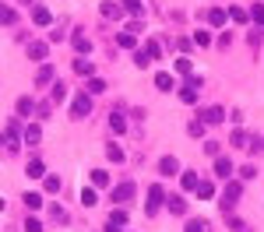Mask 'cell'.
<instances>
[{
	"label": "cell",
	"instance_id": "1",
	"mask_svg": "<svg viewBox=\"0 0 264 232\" xmlns=\"http://www.w3.org/2000/svg\"><path fill=\"white\" fill-rule=\"evenodd\" d=\"M88 113H92V95L81 92V95L70 99V116H74V120H81V116H88Z\"/></svg>",
	"mask_w": 264,
	"mask_h": 232
},
{
	"label": "cell",
	"instance_id": "2",
	"mask_svg": "<svg viewBox=\"0 0 264 232\" xmlns=\"http://www.w3.org/2000/svg\"><path fill=\"white\" fill-rule=\"evenodd\" d=\"M162 201H169V197L162 193L159 183H152V190H148V208H144V211H148V215H159V204H162Z\"/></svg>",
	"mask_w": 264,
	"mask_h": 232
},
{
	"label": "cell",
	"instance_id": "3",
	"mask_svg": "<svg viewBox=\"0 0 264 232\" xmlns=\"http://www.w3.org/2000/svg\"><path fill=\"white\" fill-rule=\"evenodd\" d=\"M134 193H137V186H134V183H120L117 190H113V201H120V204H127V201L134 197Z\"/></svg>",
	"mask_w": 264,
	"mask_h": 232
},
{
	"label": "cell",
	"instance_id": "4",
	"mask_svg": "<svg viewBox=\"0 0 264 232\" xmlns=\"http://www.w3.org/2000/svg\"><path fill=\"white\" fill-rule=\"evenodd\" d=\"M198 88H201V81H198V77H191V81L180 88V99H183V102H198Z\"/></svg>",
	"mask_w": 264,
	"mask_h": 232
},
{
	"label": "cell",
	"instance_id": "5",
	"mask_svg": "<svg viewBox=\"0 0 264 232\" xmlns=\"http://www.w3.org/2000/svg\"><path fill=\"white\" fill-rule=\"evenodd\" d=\"M201 120H204L208 127H211V123H222V120H225V109H222V106H208V109L201 113Z\"/></svg>",
	"mask_w": 264,
	"mask_h": 232
},
{
	"label": "cell",
	"instance_id": "6",
	"mask_svg": "<svg viewBox=\"0 0 264 232\" xmlns=\"http://www.w3.org/2000/svg\"><path fill=\"white\" fill-rule=\"evenodd\" d=\"M240 193H243V186H240V183H229V186H225V201H222V208L229 211V208L240 201Z\"/></svg>",
	"mask_w": 264,
	"mask_h": 232
},
{
	"label": "cell",
	"instance_id": "7",
	"mask_svg": "<svg viewBox=\"0 0 264 232\" xmlns=\"http://www.w3.org/2000/svg\"><path fill=\"white\" fill-rule=\"evenodd\" d=\"M215 176H218V179H229V176H233V162L218 155V159H215Z\"/></svg>",
	"mask_w": 264,
	"mask_h": 232
},
{
	"label": "cell",
	"instance_id": "8",
	"mask_svg": "<svg viewBox=\"0 0 264 232\" xmlns=\"http://www.w3.org/2000/svg\"><path fill=\"white\" fill-rule=\"evenodd\" d=\"M74 74H81V77H95V63L92 60H74Z\"/></svg>",
	"mask_w": 264,
	"mask_h": 232
},
{
	"label": "cell",
	"instance_id": "9",
	"mask_svg": "<svg viewBox=\"0 0 264 232\" xmlns=\"http://www.w3.org/2000/svg\"><path fill=\"white\" fill-rule=\"evenodd\" d=\"M159 173H162V176H176V173H180V162L173 159V155H166V159L159 162Z\"/></svg>",
	"mask_w": 264,
	"mask_h": 232
},
{
	"label": "cell",
	"instance_id": "10",
	"mask_svg": "<svg viewBox=\"0 0 264 232\" xmlns=\"http://www.w3.org/2000/svg\"><path fill=\"white\" fill-rule=\"evenodd\" d=\"M208 21H211L215 28H222L225 21H229V11H222V7H211V11H208Z\"/></svg>",
	"mask_w": 264,
	"mask_h": 232
},
{
	"label": "cell",
	"instance_id": "11",
	"mask_svg": "<svg viewBox=\"0 0 264 232\" xmlns=\"http://www.w3.org/2000/svg\"><path fill=\"white\" fill-rule=\"evenodd\" d=\"M117 46L134 50V46H137V32H120V35H117Z\"/></svg>",
	"mask_w": 264,
	"mask_h": 232
},
{
	"label": "cell",
	"instance_id": "12",
	"mask_svg": "<svg viewBox=\"0 0 264 232\" xmlns=\"http://www.w3.org/2000/svg\"><path fill=\"white\" fill-rule=\"evenodd\" d=\"M99 14H102L106 21H117V18L124 14V7H117V4H102V7H99Z\"/></svg>",
	"mask_w": 264,
	"mask_h": 232
},
{
	"label": "cell",
	"instance_id": "13",
	"mask_svg": "<svg viewBox=\"0 0 264 232\" xmlns=\"http://www.w3.org/2000/svg\"><path fill=\"white\" fill-rule=\"evenodd\" d=\"M32 21H35V25H39V28H46V25L53 21V14H50L46 7H35V11H32Z\"/></svg>",
	"mask_w": 264,
	"mask_h": 232
},
{
	"label": "cell",
	"instance_id": "14",
	"mask_svg": "<svg viewBox=\"0 0 264 232\" xmlns=\"http://www.w3.org/2000/svg\"><path fill=\"white\" fill-rule=\"evenodd\" d=\"M25 141H28V144H39V141H43V127H39V123L25 127Z\"/></svg>",
	"mask_w": 264,
	"mask_h": 232
},
{
	"label": "cell",
	"instance_id": "15",
	"mask_svg": "<svg viewBox=\"0 0 264 232\" xmlns=\"http://www.w3.org/2000/svg\"><path fill=\"white\" fill-rule=\"evenodd\" d=\"M43 173H46V166H43V162H39V159H32V162H28V166H25V176H32V179H39V176H43Z\"/></svg>",
	"mask_w": 264,
	"mask_h": 232
},
{
	"label": "cell",
	"instance_id": "16",
	"mask_svg": "<svg viewBox=\"0 0 264 232\" xmlns=\"http://www.w3.org/2000/svg\"><path fill=\"white\" fill-rule=\"evenodd\" d=\"M155 88H159V92H169V88H173V74L159 70V74H155Z\"/></svg>",
	"mask_w": 264,
	"mask_h": 232
},
{
	"label": "cell",
	"instance_id": "17",
	"mask_svg": "<svg viewBox=\"0 0 264 232\" xmlns=\"http://www.w3.org/2000/svg\"><path fill=\"white\" fill-rule=\"evenodd\" d=\"M109 127H113V134H124V130H127L124 113H113V116H109Z\"/></svg>",
	"mask_w": 264,
	"mask_h": 232
},
{
	"label": "cell",
	"instance_id": "18",
	"mask_svg": "<svg viewBox=\"0 0 264 232\" xmlns=\"http://www.w3.org/2000/svg\"><path fill=\"white\" fill-rule=\"evenodd\" d=\"M4 144H7V151L18 148V123H7V137H4Z\"/></svg>",
	"mask_w": 264,
	"mask_h": 232
},
{
	"label": "cell",
	"instance_id": "19",
	"mask_svg": "<svg viewBox=\"0 0 264 232\" xmlns=\"http://www.w3.org/2000/svg\"><path fill=\"white\" fill-rule=\"evenodd\" d=\"M46 53H50V46H46V43H32V46H28V57H32V60H43Z\"/></svg>",
	"mask_w": 264,
	"mask_h": 232
},
{
	"label": "cell",
	"instance_id": "20",
	"mask_svg": "<svg viewBox=\"0 0 264 232\" xmlns=\"http://www.w3.org/2000/svg\"><path fill=\"white\" fill-rule=\"evenodd\" d=\"M198 183H201V179L194 176V169H191V173H183V176H180V186H183V190H198Z\"/></svg>",
	"mask_w": 264,
	"mask_h": 232
},
{
	"label": "cell",
	"instance_id": "21",
	"mask_svg": "<svg viewBox=\"0 0 264 232\" xmlns=\"http://www.w3.org/2000/svg\"><path fill=\"white\" fill-rule=\"evenodd\" d=\"M106 159L109 162H124V148L120 144H106Z\"/></svg>",
	"mask_w": 264,
	"mask_h": 232
},
{
	"label": "cell",
	"instance_id": "22",
	"mask_svg": "<svg viewBox=\"0 0 264 232\" xmlns=\"http://www.w3.org/2000/svg\"><path fill=\"white\" fill-rule=\"evenodd\" d=\"M21 201H25V208H28V211H39V208H43V197H39V193H25Z\"/></svg>",
	"mask_w": 264,
	"mask_h": 232
},
{
	"label": "cell",
	"instance_id": "23",
	"mask_svg": "<svg viewBox=\"0 0 264 232\" xmlns=\"http://www.w3.org/2000/svg\"><path fill=\"white\" fill-rule=\"evenodd\" d=\"M229 144H233V148H247V144H250V137L236 127V130H233V137H229Z\"/></svg>",
	"mask_w": 264,
	"mask_h": 232
},
{
	"label": "cell",
	"instance_id": "24",
	"mask_svg": "<svg viewBox=\"0 0 264 232\" xmlns=\"http://www.w3.org/2000/svg\"><path fill=\"white\" fill-rule=\"evenodd\" d=\"M194 193H198L201 201H211V197H215V186H211V183H198V190H194Z\"/></svg>",
	"mask_w": 264,
	"mask_h": 232
},
{
	"label": "cell",
	"instance_id": "25",
	"mask_svg": "<svg viewBox=\"0 0 264 232\" xmlns=\"http://www.w3.org/2000/svg\"><path fill=\"white\" fill-rule=\"evenodd\" d=\"M35 81H39V85H46V81H53V63H50V67L43 63V67H39V74H35Z\"/></svg>",
	"mask_w": 264,
	"mask_h": 232
},
{
	"label": "cell",
	"instance_id": "26",
	"mask_svg": "<svg viewBox=\"0 0 264 232\" xmlns=\"http://www.w3.org/2000/svg\"><path fill=\"white\" fill-rule=\"evenodd\" d=\"M124 11H127V14H134V18H141V11H144V7H141V0H124Z\"/></svg>",
	"mask_w": 264,
	"mask_h": 232
},
{
	"label": "cell",
	"instance_id": "27",
	"mask_svg": "<svg viewBox=\"0 0 264 232\" xmlns=\"http://www.w3.org/2000/svg\"><path fill=\"white\" fill-rule=\"evenodd\" d=\"M99 92H106V81L102 77H88V95H99Z\"/></svg>",
	"mask_w": 264,
	"mask_h": 232
},
{
	"label": "cell",
	"instance_id": "28",
	"mask_svg": "<svg viewBox=\"0 0 264 232\" xmlns=\"http://www.w3.org/2000/svg\"><path fill=\"white\" fill-rule=\"evenodd\" d=\"M70 43H74V50H78V53H88V50H92V43H88L85 35H74Z\"/></svg>",
	"mask_w": 264,
	"mask_h": 232
},
{
	"label": "cell",
	"instance_id": "29",
	"mask_svg": "<svg viewBox=\"0 0 264 232\" xmlns=\"http://www.w3.org/2000/svg\"><path fill=\"white\" fill-rule=\"evenodd\" d=\"M169 211H173V215H183V211H187V201H183V197H169Z\"/></svg>",
	"mask_w": 264,
	"mask_h": 232
},
{
	"label": "cell",
	"instance_id": "30",
	"mask_svg": "<svg viewBox=\"0 0 264 232\" xmlns=\"http://www.w3.org/2000/svg\"><path fill=\"white\" fill-rule=\"evenodd\" d=\"M81 204H85V208H95V186L81 190Z\"/></svg>",
	"mask_w": 264,
	"mask_h": 232
},
{
	"label": "cell",
	"instance_id": "31",
	"mask_svg": "<svg viewBox=\"0 0 264 232\" xmlns=\"http://www.w3.org/2000/svg\"><path fill=\"white\" fill-rule=\"evenodd\" d=\"M92 186H109V176H106L102 169H95V173H92Z\"/></svg>",
	"mask_w": 264,
	"mask_h": 232
},
{
	"label": "cell",
	"instance_id": "32",
	"mask_svg": "<svg viewBox=\"0 0 264 232\" xmlns=\"http://www.w3.org/2000/svg\"><path fill=\"white\" fill-rule=\"evenodd\" d=\"M134 63H137V67H148V63H152V57H148V50H141V53L134 50Z\"/></svg>",
	"mask_w": 264,
	"mask_h": 232
},
{
	"label": "cell",
	"instance_id": "33",
	"mask_svg": "<svg viewBox=\"0 0 264 232\" xmlns=\"http://www.w3.org/2000/svg\"><path fill=\"white\" fill-rule=\"evenodd\" d=\"M204 127H208L204 120H191V127H187V130H191L194 137H201V134H204Z\"/></svg>",
	"mask_w": 264,
	"mask_h": 232
},
{
	"label": "cell",
	"instance_id": "34",
	"mask_svg": "<svg viewBox=\"0 0 264 232\" xmlns=\"http://www.w3.org/2000/svg\"><path fill=\"white\" fill-rule=\"evenodd\" d=\"M43 186H46V193H57V190H60V179H57V176H46Z\"/></svg>",
	"mask_w": 264,
	"mask_h": 232
},
{
	"label": "cell",
	"instance_id": "35",
	"mask_svg": "<svg viewBox=\"0 0 264 232\" xmlns=\"http://www.w3.org/2000/svg\"><path fill=\"white\" fill-rule=\"evenodd\" d=\"M250 18H254L257 25H264V4H254V7H250Z\"/></svg>",
	"mask_w": 264,
	"mask_h": 232
},
{
	"label": "cell",
	"instance_id": "36",
	"mask_svg": "<svg viewBox=\"0 0 264 232\" xmlns=\"http://www.w3.org/2000/svg\"><path fill=\"white\" fill-rule=\"evenodd\" d=\"M194 43L198 46H211V32H194Z\"/></svg>",
	"mask_w": 264,
	"mask_h": 232
},
{
	"label": "cell",
	"instance_id": "37",
	"mask_svg": "<svg viewBox=\"0 0 264 232\" xmlns=\"http://www.w3.org/2000/svg\"><path fill=\"white\" fill-rule=\"evenodd\" d=\"M144 50H148V57H152V60H155V57H162V43H155V39H152V43H148Z\"/></svg>",
	"mask_w": 264,
	"mask_h": 232
},
{
	"label": "cell",
	"instance_id": "38",
	"mask_svg": "<svg viewBox=\"0 0 264 232\" xmlns=\"http://www.w3.org/2000/svg\"><path fill=\"white\" fill-rule=\"evenodd\" d=\"M204 229H208V225H204L201 218H194V222H187V229H183V232H204Z\"/></svg>",
	"mask_w": 264,
	"mask_h": 232
},
{
	"label": "cell",
	"instance_id": "39",
	"mask_svg": "<svg viewBox=\"0 0 264 232\" xmlns=\"http://www.w3.org/2000/svg\"><path fill=\"white\" fill-rule=\"evenodd\" d=\"M0 18H4V25H14V21H18L14 7H4V11H0Z\"/></svg>",
	"mask_w": 264,
	"mask_h": 232
},
{
	"label": "cell",
	"instance_id": "40",
	"mask_svg": "<svg viewBox=\"0 0 264 232\" xmlns=\"http://www.w3.org/2000/svg\"><path fill=\"white\" fill-rule=\"evenodd\" d=\"M229 18H233L236 25H243V21H247V11H243V7H233V11H229Z\"/></svg>",
	"mask_w": 264,
	"mask_h": 232
},
{
	"label": "cell",
	"instance_id": "41",
	"mask_svg": "<svg viewBox=\"0 0 264 232\" xmlns=\"http://www.w3.org/2000/svg\"><path fill=\"white\" fill-rule=\"evenodd\" d=\"M32 109H35V106H32V99H18V113H21V116H28Z\"/></svg>",
	"mask_w": 264,
	"mask_h": 232
},
{
	"label": "cell",
	"instance_id": "42",
	"mask_svg": "<svg viewBox=\"0 0 264 232\" xmlns=\"http://www.w3.org/2000/svg\"><path fill=\"white\" fill-rule=\"evenodd\" d=\"M176 74H191V60H187V57L176 60Z\"/></svg>",
	"mask_w": 264,
	"mask_h": 232
},
{
	"label": "cell",
	"instance_id": "43",
	"mask_svg": "<svg viewBox=\"0 0 264 232\" xmlns=\"http://www.w3.org/2000/svg\"><path fill=\"white\" fill-rule=\"evenodd\" d=\"M25 232H43V222H39V218H28V222H25Z\"/></svg>",
	"mask_w": 264,
	"mask_h": 232
},
{
	"label": "cell",
	"instance_id": "44",
	"mask_svg": "<svg viewBox=\"0 0 264 232\" xmlns=\"http://www.w3.org/2000/svg\"><path fill=\"white\" fill-rule=\"evenodd\" d=\"M109 222H117V225H127V211H113Z\"/></svg>",
	"mask_w": 264,
	"mask_h": 232
},
{
	"label": "cell",
	"instance_id": "45",
	"mask_svg": "<svg viewBox=\"0 0 264 232\" xmlns=\"http://www.w3.org/2000/svg\"><path fill=\"white\" fill-rule=\"evenodd\" d=\"M229 225H233V232H250L247 222H240V218H229Z\"/></svg>",
	"mask_w": 264,
	"mask_h": 232
},
{
	"label": "cell",
	"instance_id": "46",
	"mask_svg": "<svg viewBox=\"0 0 264 232\" xmlns=\"http://www.w3.org/2000/svg\"><path fill=\"white\" fill-rule=\"evenodd\" d=\"M240 176H243V179H254V176H257V169H254V166H243V169H240Z\"/></svg>",
	"mask_w": 264,
	"mask_h": 232
},
{
	"label": "cell",
	"instance_id": "47",
	"mask_svg": "<svg viewBox=\"0 0 264 232\" xmlns=\"http://www.w3.org/2000/svg\"><path fill=\"white\" fill-rule=\"evenodd\" d=\"M204 151L211 155V159H218V144H215V141H208V144H204Z\"/></svg>",
	"mask_w": 264,
	"mask_h": 232
},
{
	"label": "cell",
	"instance_id": "48",
	"mask_svg": "<svg viewBox=\"0 0 264 232\" xmlns=\"http://www.w3.org/2000/svg\"><path fill=\"white\" fill-rule=\"evenodd\" d=\"M50 215H53V218H57V222H64V218H67V215H64V211H60V208H57V204H50Z\"/></svg>",
	"mask_w": 264,
	"mask_h": 232
},
{
	"label": "cell",
	"instance_id": "49",
	"mask_svg": "<svg viewBox=\"0 0 264 232\" xmlns=\"http://www.w3.org/2000/svg\"><path fill=\"white\" fill-rule=\"evenodd\" d=\"M120 229H124V225H117V222H109V225H106V232H120Z\"/></svg>",
	"mask_w": 264,
	"mask_h": 232
},
{
	"label": "cell",
	"instance_id": "50",
	"mask_svg": "<svg viewBox=\"0 0 264 232\" xmlns=\"http://www.w3.org/2000/svg\"><path fill=\"white\" fill-rule=\"evenodd\" d=\"M261 148H264V144H261Z\"/></svg>",
	"mask_w": 264,
	"mask_h": 232
}]
</instances>
